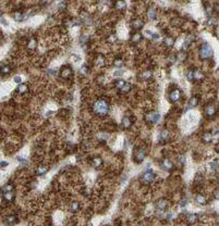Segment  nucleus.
Here are the masks:
<instances>
[{"label":"nucleus","instance_id":"nucleus-15","mask_svg":"<svg viewBox=\"0 0 219 226\" xmlns=\"http://www.w3.org/2000/svg\"><path fill=\"white\" fill-rule=\"evenodd\" d=\"M147 16H148V19H150V20H155V19H156V16H157L156 9L149 8L148 10H147Z\"/></svg>","mask_w":219,"mask_h":226},{"label":"nucleus","instance_id":"nucleus-28","mask_svg":"<svg viewBox=\"0 0 219 226\" xmlns=\"http://www.w3.org/2000/svg\"><path fill=\"white\" fill-rule=\"evenodd\" d=\"M36 47V39L34 37H31L29 40V48L30 49H34Z\"/></svg>","mask_w":219,"mask_h":226},{"label":"nucleus","instance_id":"nucleus-11","mask_svg":"<svg viewBox=\"0 0 219 226\" xmlns=\"http://www.w3.org/2000/svg\"><path fill=\"white\" fill-rule=\"evenodd\" d=\"M122 127L123 128H125V129H127V128H130L131 127V125H132V121H131V119L127 115H125V116H123L122 117Z\"/></svg>","mask_w":219,"mask_h":226},{"label":"nucleus","instance_id":"nucleus-30","mask_svg":"<svg viewBox=\"0 0 219 226\" xmlns=\"http://www.w3.org/2000/svg\"><path fill=\"white\" fill-rule=\"evenodd\" d=\"M116 8L119 9V10H122V9L125 8V2H124V1H118V2L116 3Z\"/></svg>","mask_w":219,"mask_h":226},{"label":"nucleus","instance_id":"nucleus-26","mask_svg":"<svg viewBox=\"0 0 219 226\" xmlns=\"http://www.w3.org/2000/svg\"><path fill=\"white\" fill-rule=\"evenodd\" d=\"M79 208H80V204H79L77 201L71 202V204H70V210H71L72 212H76V211L79 210Z\"/></svg>","mask_w":219,"mask_h":226},{"label":"nucleus","instance_id":"nucleus-19","mask_svg":"<svg viewBox=\"0 0 219 226\" xmlns=\"http://www.w3.org/2000/svg\"><path fill=\"white\" fill-rule=\"evenodd\" d=\"M95 63H96V65H98V66L105 65V58H104V56L103 55H98V57L95 60Z\"/></svg>","mask_w":219,"mask_h":226},{"label":"nucleus","instance_id":"nucleus-29","mask_svg":"<svg viewBox=\"0 0 219 226\" xmlns=\"http://www.w3.org/2000/svg\"><path fill=\"white\" fill-rule=\"evenodd\" d=\"M26 90H27V86H26V85H24V84H20V86L17 87V92H19L20 94L25 93Z\"/></svg>","mask_w":219,"mask_h":226},{"label":"nucleus","instance_id":"nucleus-24","mask_svg":"<svg viewBox=\"0 0 219 226\" xmlns=\"http://www.w3.org/2000/svg\"><path fill=\"white\" fill-rule=\"evenodd\" d=\"M197 219H198V215L197 214H189L188 215V222L190 223V224H193V223H195L196 221H197Z\"/></svg>","mask_w":219,"mask_h":226},{"label":"nucleus","instance_id":"nucleus-43","mask_svg":"<svg viewBox=\"0 0 219 226\" xmlns=\"http://www.w3.org/2000/svg\"><path fill=\"white\" fill-rule=\"evenodd\" d=\"M140 226H143V225H140Z\"/></svg>","mask_w":219,"mask_h":226},{"label":"nucleus","instance_id":"nucleus-18","mask_svg":"<svg viewBox=\"0 0 219 226\" xmlns=\"http://www.w3.org/2000/svg\"><path fill=\"white\" fill-rule=\"evenodd\" d=\"M198 104V97L197 96H193L192 98L190 99V101H189V108H193V107H196Z\"/></svg>","mask_w":219,"mask_h":226},{"label":"nucleus","instance_id":"nucleus-21","mask_svg":"<svg viewBox=\"0 0 219 226\" xmlns=\"http://www.w3.org/2000/svg\"><path fill=\"white\" fill-rule=\"evenodd\" d=\"M140 76H141V78H143V79H148V78H150V77L153 76V72H152L150 70H146V71L143 72V73H142Z\"/></svg>","mask_w":219,"mask_h":226},{"label":"nucleus","instance_id":"nucleus-13","mask_svg":"<svg viewBox=\"0 0 219 226\" xmlns=\"http://www.w3.org/2000/svg\"><path fill=\"white\" fill-rule=\"evenodd\" d=\"M166 206H167V201L166 200H163V199H161V200H159L156 204V208H157V210L160 211V212H163L166 210Z\"/></svg>","mask_w":219,"mask_h":226},{"label":"nucleus","instance_id":"nucleus-17","mask_svg":"<svg viewBox=\"0 0 219 226\" xmlns=\"http://www.w3.org/2000/svg\"><path fill=\"white\" fill-rule=\"evenodd\" d=\"M3 198L6 199L7 201H13L14 200V194L12 193V190H10V191H4L3 193Z\"/></svg>","mask_w":219,"mask_h":226},{"label":"nucleus","instance_id":"nucleus-1","mask_svg":"<svg viewBox=\"0 0 219 226\" xmlns=\"http://www.w3.org/2000/svg\"><path fill=\"white\" fill-rule=\"evenodd\" d=\"M93 109H94V112L97 115L105 116V115L108 114L109 110H110V105H109V102L107 100L100 98V99H98V100H96V102L93 105Z\"/></svg>","mask_w":219,"mask_h":226},{"label":"nucleus","instance_id":"nucleus-37","mask_svg":"<svg viewBox=\"0 0 219 226\" xmlns=\"http://www.w3.org/2000/svg\"><path fill=\"white\" fill-rule=\"evenodd\" d=\"M108 40L110 41V42L117 41V36H116V35H110V36H109V38H108Z\"/></svg>","mask_w":219,"mask_h":226},{"label":"nucleus","instance_id":"nucleus-7","mask_svg":"<svg viewBox=\"0 0 219 226\" xmlns=\"http://www.w3.org/2000/svg\"><path fill=\"white\" fill-rule=\"evenodd\" d=\"M205 115L209 119H213V117L216 115V107L211 103V104H207L205 108Z\"/></svg>","mask_w":219,"mask_h":226},{"label":"nucleus","instance_id":"nucleus-33","mask_svg":"<svg viewBox=\"0 0 219 226\" xmlns=\"http://www.w3.org/2000/svg\"><path fill=\"white\" fill-rule=\"evenodd\" d=\"M209 166H211V169H212V170L216 171V170H217V166H218V161H217V160H215V161L211 162V163H209Z\"/></svg>","mask_w":219,"mask_h":226},{"label":"nucleus","instance_id":"nucleus-6","mask_svg":"<svg viewBox=\"0 0 219 226\" xmlns=\"http://www.w3.org/2000/svg\"><path fill=\"white\" fill-rule=\"evenodd\" d=\"M181 90L178 89V88H175L173 90H171V93L169 94V99L171 102H178L180 99H181Z\"/></svg>","mask_w":219,"mask_h":226},{"label":"nucleus","instance_id":"nucleus-27","mask_svg":"<svg viewBox=\"0 0 219 226\" xmlns=\"http://www.w3.org/2000/svg\"><path fill=\"white\" fill-rule=\"evenodd\" d=\"M141 39H142V34H140V33H135V34L132 36V38H131V40H132L133 42H139Z\"/></svg>","mask_w":219,"mask_h":226},{"label":"nucleus","instance_id":"nucleus-42","mask_svg":"<svg viewBox=\"0 0 219 226\" xmlns=\"http://www.w3.org/2000/svg\"><path fill=\"white\" fill-rule=\"evenodd\" d=\"M181 208H184L185 205H186V200H183V202H181Z\"/></svg>","mask_w":219,"mask_h":226},{"label":"nucleus","instance_id":"nucleus-23","mask_svg":"<svg viewBox=\"0 0 219 226\" xmlns=\"http://www.w3.org/2000/svg\"><path fill=\"white\" fill-rule=\"evenodd\" d=\"M168 137H169V131L168 129H162L160 132V135H159L160 140H166V139H168Z\"/></svg>","mask_w":219,"mask_h":226},{"label":"nucleus","instance_id":"nucleus-39","mask_svg":"<svg viewBox=\"0 0 219 226\" xmlns=\"http://www.w3.org/2000/svg\"><path fill=\"white\" fill-rule=\"evenodd\" d=\"M8 165V162L7 161H1L0 162V167H6Z\"/></svg>","mask_w":219,"mask_h":226},{"label":"nucleus","instance_id":"nucleus-40","mask_svg":"<svg viewBox=\"0 0 219 226\" xmlns=\"http://www.w3.org/2000/svg\"><path fill=\"white\" fill-rule=\"evenodd\" d=\"M81 71H82V73L83 74H86L87 73V70H86V65H83L81 68Z\"/></svg>","mask_w":219,"mask_h":226},{"label":"nucleus","instance_id":"nucleus-34","mask_svg":"<svg viewBox=\"0 0 219 226\" xmlns=\"http://www.w3.org/2000/svg\"><path fill=\"white\" fill-rule=\"evenodd\" d=\"M0 71H1L2 73H9V72H10V68L8 65H3V66L0 68Z\"/></svg>","mask_w":219,"mask_h":226},{"label":"nucleus","instance_id":"nucleus-10","mask_svg":"<svg viewBox=\"0 0 219 226\" xmlns=\"http://www.w3.org/2000/svg\"><path fill=\"white\" fill-rule=\"evenodd\" d=\"M48 170H49V167L46 164H42V165L37 166V169H36V171H35V173H36V175H44V174L47 173Z\"/></svg>","mask_w":219,"mask_h":226},{"label":"nucleus","instance_id":"nucleus-25","mask_svg":"<svg viewBox=\"0 0 219 226\" xmlns=\"http://www.w3.org/2000/svg\"><path fill=\"white\" fill-rule=\"evenodd\" d=\"M212 139H213L212 134L209 133V132H205L204 135H203V140H204V142H211Z\"/></svg>","mask_w":219,"mask_h":226},{"label":"nucleus","instance_id":"nucleus-2","mask_svg":"<svg viewBox=\"0 0 219 226\" xmlns=\"http://www.w3.org/2000/svg\"><path fill=\"white\" fill-rule=\"evenodd\" d=\"M213 53H214L213 48L209 46L207 42H204L202 46H200V48H199V58L202 60H207L209 58H212Z\"/></svg>","mask_w":219,"mask_h":226},{"label":"nucleus","instance_id":"nucleus-36","mask_svg":"<svg viewBox=\"0 0 219 226\" xmlns=\"http://www.w3.org/2000/svg\"><path fill=\"white\" fill-rule=\"evenodd\" d=\"M14 19H15L16 21H17V20L21 21V20L23 19V14H22V13H14Z\"/></svg>","mask_w":219,"mask_h":226},{"label":"nucleus","instance_id":"nucleus-9","mask_svg":"<svg viewBox=\"0 0 219 226\" xmlns=\"http://www.w3.org/2000/svg\"><path fill=\"white\" fill-rule=\"evenodd\" d=\"M160 166L165 171H168V172H170L173 169V164H172V162L169 159H165V160H163L161 163H160Z\"/></svg>","mask_w":219,"mask_h":226},{"label":"nucleus","instance_id":"nucleus-3","mask_svg":"<svg viewBox=\"0 0 219 226\" xmlns=\"http://www.w3.org/2000/svg\"><path fill=\"white\" fill-rule=\"evenodd\" d=\"M155 177H156V174L154 173V171H152V170H146L144 173L142 174V176H141V182L143 183V184H149V183H152L153 180L155 179Z\"/></svg>","mask_w":219,"mask_h":226},{"label":"nucleus","instance_id":"nucleus-8","mask_svg":"<svg viewBox=\"0 0 219 226\" xmlns=\"http://www.w3.org/2000/svg\"><path fill=\"white\" fill-rule=\"evenodd\" d=\"M145 156H146V152L144 149L140 148L136 150L135 152V155H134V158H135V161L138 162V163H141V162H143V160L145 159Z\"/></svg>","mask_w":219,"mask_h":226},{"label":"nucleus","instance_id":"nucleus-12","mask_svg":"<svg viewBox=\"0 0 219 226\" xmlns=\"http://www.w3.org/2000/svg\"><path fill=\"white\" fill-rule=\"evenodd\" d=\"M71 73H72L71 68H69V66H65V68H63V69L61 70L60 75H61V77H63V78H68V77L71 75Z\"/></svg>","mask_w":219,"mask_h":226},{"label":"nucleus","instance_id":"nucleus-14","mask_svg":"<svg viewBox=\"0 0 219 226\" xmlns=\"http://www.w3.org/2000/svg\"><path fill=\"white\" fill-rule=\"evenodd\" d=\"M143 25H144V22H143L141 19H135V20L132 22V26H133V28H135V30L142 28Z\"/></svg>","mask_w":219,"mask_h":226},{"label":"nucleus","instance_id":"nucleus-35","mask_svg":"<svg viewBox=\"0 0 219 226\" xmlns=\"http://www.w3.org/2000/svg\"><path fill=\"white\" fill-rule=\"evenodd\" d=\"M14 222H15V216H9L8 220H7V223L9 225H12Z\"/></svg>","mask_w":219,"mask_h":226},{"label":"nucleus","instance_id":"nucleus-4","mask_svg":"<svg viewBox=\"0 0 219 226\" xmlns=\"http://www.w3.org/2000/svg\"><path fill=\"white\" fill-rule=\"evenodd\" d=\"M159 119H160V114L157 111H150L145 115V120L148 123H153V124L157 123L159 121Z\"/></svg>","mask_w":219,"mask_h":226},{"label":"nucleus","instance_id":"nucleus-41","mask_svg":"<svg viewBox=\"0 0 219 226\" xmlns=\"http://www.w3.org/2000/svg\"><path fill=\"white\" fill-rule=\"evenodd\" d=\"M179 160H180V163H181L182 165H183V164L185 163V159H184V157H180V159H179Z\"/></svg>","mask_w":219,"mask_h":226},{"label":"nucleus","instance_id":"nucleus-5","mask_svg":"<svg viewBox=\"0 0 219 226\" xmlns=\"http://www.w3.org/2000/svg\"><path fill=\"white\" fill-rule=\"evenodd\" d=\"M115 85H116L117 88H119L122 93H127L131 89V85L129 83H126L124 79H118V80H116Z\"/></svg>","mask_w":219,"mask_h":226},{"label":"nucleus","instance_id":"nucleus-31","mask_svg":"<svg viewBox=\"0 0 219 226\" xmlns=\"http://www.w3.org/2000/svg\"><path fill=\"white\" fill-rule=\"evenodd\" d=\"M113 64H115V66H117V68H120V66L123 65V61H122V59H116V60L113 61Z\"/></svg>","mask_w":219,"mask_h":226},{"label":"nucleus","instance_id":"nucleus-22","mask_svg":"<svg viewBox=\"0 0 219 226\" xmlns=\"http://www.w3.org/2000/svg\"><path fill=\"white\" fill-rule=\"evenodd\" d=\"M204 77V74L202 73V72H200L199 70H194L193 71V78L194 79H202Z\"/></svg>","mask_w":219,"mask_h":226},{"label":"nucleus","instance_id":"nucleus-16","mask_svg":"<svg viewBox=\"0 0 219 226\" xmlns=\"http://www.w3.org/2000/svg\"><path fill=\"white\" fill-rule=\"evenodd\" d=\"M195 201L197 204H200V205H204L207 203V200H206V198L203 196V195H197L196 198H195Z\"/></svg>","mask_w":219,"mask_h":226},{"label":"nucleus","instance_id":"nucleus-32","mask_svg":"<svg viewBox=\"0 0 219 226\" xmlns=\"http://www.w3.org/2000/svg\"><path fill=\"white\" fill-rule=\"evenodd\" d=\"M173 42H175V39H173L172 37H167L166 39H165V44L167 45V46H172L173 45Z\"/></svg>","mask_w":219,"mask_h":226},{"label":"nucleus","instance_id":"nucleus-20","mask_svg":"<svg viewBox=\"0 0 219 226\" xmlns=\"http://www.w3.org/2000/svg\"><path fill=\"white\" fill-rule=\"evenodd\" d=\"M92 165L94 166V167H100L103 165V160L100 159V158H94L93 159V161H92Z\"/></svg>","mask_w":219,"mask_h":226},{"label":"nucleus","instance_id":"nucleus-38","mask_svg":"<svg viewBox=\"0 0 219 226\" xmlns=\"http://www.w3.org/2000/svg\"><path fill=\"white\" fill-rule=\"evenodd\" d=\"M14 82H15V83H17V84H21V83H22V78H21V76H15V77H14Z\"/></svg>","mask_w":219,"mask_h":226}]
</instances>
